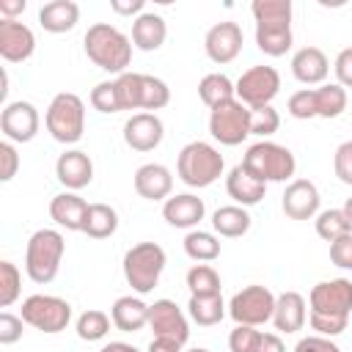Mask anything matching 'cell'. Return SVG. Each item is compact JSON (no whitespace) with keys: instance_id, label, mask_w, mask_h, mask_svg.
<instances>
[{"instance_id":"1","label":"cell","mask_w":352,"mask_h":352,"mask_svg":"<svg viewBox=\"0 0 352 352\" xmlns=\"http://www.w3.org/2000/svg\"><path fill=\"white\" fill-rule=\"evenodd\" d=\"M85 55L94 66L110 74H124L132 63V38L110 22H96L82 36Z\"/></svg>"},{"instance_id":"2","label":"cell","mask_w":352,"mask_h":352,"mask_svg":"<svg viewBox=\"0 0 352 352\" xmlns=\"http://www.w3.org/2000/svg\"><path fill=\"white\" fill-rule=\"evenodd\" d=\"M66 253V239L55 228H38L30 234L25 248V272L33 283L55 280L60 270V258Z\"/></svg>"},{"instance_id":"3","label":"cell","mask_w":352,"mask_h":352,"mask_svg":"<svg viewBox=\"0 0 352 352\" xmlns=\"http://www.w3.org/2000/svg\"><path fill=\"white\" fill-rule=\"evenodd\" d=\"M116 91L121 110H162L170 102V88L165 80L143 72H124L116 77Z\"/></svg>"},{"instance_id":"4","label":"cell","mask_w":352,"mask_h":352,"mask_svg":"<svg viewBox=\"0 0 352 352\" xmlns=\"http://www.w3.org/2000/svg\"><path fill=\"white\" fill-rule=\"evenodd\" d=\"M223 154L206 143V140H192L187 143L182 151H179V160H176V173L179 179L187 184V187H209L214 184L220 176H223Z\"/></svg>"},{"instance_id":"5","label":"cell","mask_w":352,"mask_h":352,"mask_svg":"<svg viewBox=\"0 0 352 352\" xmlns=\"http://www.w3.org/2000/svg\"><path fill=\"white\" fill-rule=\"evenodd\" d=\"M168 264V256L162 245L157 242H138L124 253V278L138 294L154 292V286L162 278V270Z\"/></svg>"},{"instance_id":"6","label":"cell","mask_w":352,"mask_h":352,"mask_svg":"<svg viewBox=\"0 0 352 352\" xmlns=\"http://www.w3.org/2000/svg\"><path fill=\"white\" fill-rule=\"evenodd\" d=\"M44 124H47V132L58 143L63 146L77 143L85 132V102L72 91L55 94L44 113Z\"/></svg>"},{"instance_id":"7","label":"cell","mask_w":352,"mask_h":352,"mask_svg":"<svg viewBox=\"0 0 352 352\" xmlns=\"http://www.w3.org/2000/svg\"><path fill=\"white\" fill-rule=\"evenodd\" d=\"M242 165H245L256 179H261L264 184H267V182H286V179H292L294 170H297L294 154H292L286 146L272 143V140H258V143H253V146L245 151Z\"/></svg>"},{"instance_id":"8","label":"cell","mask_w":352,"mask_h":352,"mask_svg":"<svg viewBox=\"0 0 352 352\" xmlns=\"http://www.w3.org/2000/svg\"><path fill=\"white\" fill-rule=\"evenodd\" d=\"M234 91L245 107H250V110L267 107V104H272V99L280 91V74L275 66H264V63L250 66L248 72L239 74V80L234 82Z\"/></svg>"},{"instance_id":"9","label":"cell","mask_w":352,"mask_h":352,"mask_svg":"<svg viewBox=\"0 0 352 352\" xmlns=\"http://www.w3.org/2000/svg\"><path fill=\"white\" fill-rule=\"evenodd\" d=\"M22 319L25 324L52 336L66 330V324L72 322V305L55 294H30L22 302Z\"/></svg>"},{"instance_id":"10","label":"cell","mask_w":352,"mask_h":352,"mask_svg":"<svg viewBox=\"0 0 352 352\" xmlns=\"http://www.w3.org/2000/svg\"><path fill=\"white\" fill-rule=\"evenodd\" d=\"M272 314H275V294L267 286H261V283L245 286L228 302V316L236 324L258 327L264 322H272Z\"/></svg>"},{"instance_id":"11","label":"cell","mask_w":352,"mask_h":352,"mask_svg":"<svg viewBox=\"0 0 352 352\" xmlns=\"http://www.w3.org/2000/svg\"><path fill=\"white\" fill-rule=\"evenodd\" d=\"M209 132L223 146H239L250 135V107H245L239 99L217 104L209 113Z\"/></svg>"},{"instance_id":"12","label":"cell","mask_w":352,"mask_h":352,"mask_svg":"<svg viewBox=\"0 0 352 352\" xmlns=\"http://www.w3.org/2000/svg\"><path fill=\"white\" fill-rule=\"evenodd\" d=\"M308 302H311L308 314L349 319V311H352V280H346V278L322 280V283H316L311 289Z\"/></svg>"},{"instance_id":"13","label":"cell","mask_w":352,"mask_h":352,"mask_svg":"<svg viewBox=\"0 0 352 352\" xmlns=\"http://www.w3.org/2000/svg\"><path fill=\"white\" fill-rule=\"evenodd\" d=\"M38 126H41V116L30 102H22V99L8 102L0 110V129L11 143H30L38 135Z\"/></svg>"},{"instance_id":"14","label":"cell","mask_w":352,"mask_h":352,"mask_svg":"<svg viewBox=\"0 0 352 352\" xmlns=\"http://www.w3.org/2000/svg\"><path fill=\"white\" fill-rule=\"evenodd\" d=\"M242 41H245L242 28L236 22H231V19H223V22H217V25H212L206 30L204 50H206V55H209L212 63H220L223 66V63L236 60V55L242 52Z\"/></svg>"},{"instance_id":"15","label":"cell","mask_w":352,"mask_h":352,"mask_svg":"<svg viewBox=\"0 0 352 352\" xmlns=\"http://www.w3.org/2000/svg\"><path fill=\"white\" fill-rule=\"evenodd\" d=\"M148 327L154 330V338H173L179 344H187L190 338L187 316L173 300H154V305H148Z\"/></svg>"},{"instance_id":"16","label":"cell","mask_w":352,"mask_h":352,"mask_svg":"<svg viewBox=\"0 0 352 352\" xmlns=\"http://www.w3.org/2000/svg\"><path fill=\"white\" fill-rule=\"evenodd\" d=\"M319 190L311 179H292L283 190V198H280V206H283V214L292 217V220H311L319 214Z\"/></svg>"},{"instance_id":"17","label":"cell","mask_w":352,"mask_h":352,"mask_svg":"<svg viewBox=\"0 0 352 352\" xmlns=\"http://www.w3.org/2000/svg\"><path fill=\"white\" fill-rule=\"evenodd\" d=\"M165 138L162 118L157 113H135L124 124V143L132 151H154Z\"/></svg>"},{"instance_id":"18","label":"cell","mask_w":352,"mask_h":352,"mask_svg":"<svg viewBox=\"0 0 352 352\" xmlns=\"http://www.w3.org/2000/svg\"><path fill=\"white\" fill-rule=\"evenodd\" d=\"M36 52V36L33 30L19 19H3L0 22V55L8 63H25Z\"/></svg>"},{"instance_id":"19","label":"cell","mask_w":352,"mask_h":352,"mask_svg":"<svg viewBox=\"0 0 352 352\" xmlns=\"http://www.w3.org/2000/svg\"><path fill=\"white\" fill-rule=\"evenodd\" d=\"M55 176H58V182H60L69 192H77V190H82V187H88V184L94 182V162H91V157H88L85 151L69 148V151H63V154L58 157V162H55Z\"/></svg>"},{"instance_id":"20","label":"cell","mask_w":352,"mask_h":352,"mask_svg":"<svg viewBox=\"0 0 352 352\" xmlns=\"http://www.w3.org/2000/svg\"><path fill=\"white\" fill-rule=\"evenodd\" d=\"M135 192L146 201H168L173 192V173L160 162H146L135 170Z\"/></svg>"},{"instance_id":"21","label":"cell","mask_w":352,"mask_h":352,"mask_svg":"<svg viewBox=\"0 0 352 352\" xmlns=\"http://www.w3.org/2000/svg\"><path fill=\"white\" fill-rule=\"evenodd\" d=\"M206 214V206L198 195L192 192H179V195H170L165 204H162V217L168 220V226L173 228H195Z\"/></svg>"},{"instance_id":"22","label":"cell","mask_w":352,"mask_h":352,"mask_svg":"<svg viewBox=\"0 0 352 352\" xmlns=\"http://www.w3.org/2000/svg\"><path fill=\"white\" fill-rule=\"evenodd\" d=\"M292 74L302 85H324L330 74V60L319 47H302L292 58Z\"/></svg>"},{"instance_id":"23","label":"cell","mask_w":352,"mask_h":352,"mask_svg":"<svg viewBox=\"0 0 352 352\" xmlns=\"http://www.w3.org/2000/svg\"><path fill=\"white\" fill-rule=\"evenodd\" d=\"M226 192L236 201V206H256L264 192H267V184L261 179H256L242 162L234 165L226 176Z\"/></svg>"},{"instance_id":"24","label":"cell","mask_w":352,"mask_h":352,"mask_svg":"<svg viewBox=\"0 0 352 352\" xmlns=\"http://www.w3.org/2000/svg\"><path fill=\"white\" fill-rule=\"evenodd\" d=\"M308 311H305V297L300 292H283L275 297V314H272V324L278 333H297L305 327Z\"/></svg>"},{"instance_id":"25","label":"cell","mask_w":352,"mask_h":352,"mask_svg":"<svg viewBox=\"0 0 352 352\" xmlns=\"http://www.w3.org/2000/svg\"><path fill=\"white\" fill-rule=\"evenodd\" d=\"M88 206L91 204H85L77 192H58L50 201V217L66 231H82L85 217H88Z\"/></svg>"},{"instance_id":"26","label":"cell","mask_w":352,"mask_h":352,"mask_svg":"<svg viewBox=\"0 0 352 352\" xmlns=\"http://www.w3.org/2000/svg\"><path fill=\"white\" fill-rule=\"evenodd\" d=\"M165 38H168V25L160 14L143 11L138 19H132V47L143 52H154L165 44Z\"/></svg>"},{"instance_id":"27","label":"cell","mask_w":352,"mask_h":352,"mask_svg":"<svg viewBox=\"0 0 352 352\" xmlns=\"http://www.w3.org/2000/svg\"><path fill=\"white\" fill-rule=\"evenodd\" d=\"M80 19V6L74 0H50L38 8V25L47 33H69Z\"/></svg>"},{"instance_id":"28","label":"cell","mask_w":352,"mask_h":352,"mask_svg":"<svg viewBox=\"0 0 352 352\" xmlns=\"http://www.w3.org/2000/svg\"><path fill=\"white\" fill-rule=\"evenodd\" d=\"M110 319L121 333H138L148 324V305L140 297H118L110 308Z\"/></svg>"},{"instance_id":"29","label":"cell","mask_w":352,"mask_h":352,"mask_svg":"<svg viewBox=\"0 0 352 352\" xmlns=\"http://www.w3.org/2000/svg\"><path fill=\"white\" fill-rule=\"evenodd\" d=\"M212 228L214 234L226 236V239H236V236H245L250 231V214L245 206H236V204H228V206H220L214 209L212 214Z\"/></svg>"},{"instance_id":"30","label":"cell","mask_w":352,"mask_h":352,"mask_svg":"<svg viewBox=\"0 0 352 352\" xmlns=\"http://www.w3.org/2000/svg\"><path fill=\"white\" fill-rule=\"evenodd\" d=\"M292 22H280V25H256V44L264 55L270 58H280L292 50Z\"/></svg>"},{"instance_id":"31","label":"cell","mask_w":352,"mask_h":352,"mask_svg":"<svg viewBox=\"0 0 352 352\" xmlns=\"http://www.w3.org/2000/svg\"><path fill=\"white\" fill-rule=\"evenodd\" d=\"M198 96H201V102H204L209 110H214L217 104H226V102L236 99V91H234V82H231L223 72H212V74L201 77V82H198Z\"/></svg>"},{"instance_id":"32","label":"cell","mask_w":352,"mask_h":352,"mask_svg":"<svg viewBox=\"0 0 352 352\" xmlns=\"http://www.w3.org/2000/svg\"><path fill=\"white\" fill-rule=\"evenodd\" d=\"M118 228V212L110 204H91L88 206V217L82 226V234L91 239H107L113 236Z\"/></svg>"},{"instance_id":"33","label":"cell","mask_w":352,"mask_h":352,"mask_svg":"<svg viewBox=\"0 0 352 352\" xmlns=\"http://www.w3.org/2000/svg\"><path fill=\"white\" fill-rule=\"evenodd\" d=\"M187 314H190V319H192L195 324L212 327V324H220L228 311H226V302H223L220 294H209V297H192V294H190Z\"/></svg>"},{"instance_id":"34","label":"cell","mask_w":352,"mask_h":352,"mask_svg":"<svg viewBox=\"0 0 352 352\" xmlns=\"http://www.w3.org/2000/svg\"><path fill=\"white\" fill-rule=\"evenodd\" d=\"M316 94V118H338L346 110V88H341L338 82H324L319 88H314Z\"/></svg>"},{"instance_id":"35","label":"cell","mask_w":352,"mask_h":352,"mask_svg":"<svg viewBox=\"0 0 352 352\" xmlns=\"http://www.w3.org/2000/svg\"><path fill=\"white\" fill-rule=\"evenodd\" d=\"M316 234L324 239V242H336L346 234H352V220L346 217L344 209H324L316 214Z\"/></svg>"},{"instance_id":"36","label":"cell","mask_w":352,"mask_h":352,"mask_svg":"<svg viewBox=\"0 0 352 352\" xmlns=\"http://www.w3.org/2000/svg\"><path fill=\"white\" fill-rule=\"evenodd\" d=\"M184 253L192 261H214L220 256V239L212 231H190L184 236Z\"/></svg>"},{"instance_id":"37","label":"cell","mask_w":352,"mask_h":352,"mask_svg":"<svg viewBox=\"0 0 352 352\" xmlns=\"http://www.w3.org/2000/svg\"><path fill=\"white\" fill-rule=\"evenodd\" d=\"M187 289L192 297L220 294V275L212 264H195L187 270Z\"/></svg>"},{"instance_id":"38","label":"cell","mask_w":352,"mask_h":352,"mask_svg":"<svg viewBox=\"0 0 352 352\" xmlns=\"http://www.w3.org/2000/svg\"><path fill=\"white\" fill-rule=\"evenodd\" d=\"M110 324H113V319L104 314V311H99V308H88V311H82L80 316H77V336L82 338V341H102L107 333H110Z\"/></svg>"},{"instance_id":"39","label":"cell","mask_w":352,"mask_h":352,"mask_svg":"<svg viewBox=\"0 0 352 352\" xmlns=\"http://www.w3.org/2000/svg\"><path fill=\"white\" fill-rule=\"evenodd\" d=\"M250 14H253L256 25L292 22V0H253Z\"/></svg>"},{"instance_id":"40","label":"cell","mask_w":352,"mask_h":352,"mask_svg":"<svg viewBox=\"0 0 352 352\" xmlns=\"http://www.w3.org/2000/svg\"><path fill=\"white\" fill-rule=\"evenodd\" d=\"M22 292V275L14 261H0V308H8Z\"/></svg>"},{"instance_id":"41","label":"cell","mask_w":352,"mask_h":352,"mask_svg":"<svg viewBox=\"0 0 352 352\" xmlns=\"http://www.w3.org/2000/svg\"><path fill=\"white\" fill-rule=\"evenodd\" d=\"M91 107L99 110V113H118L121 110L116 80H102V82L94 85V91H91Z\"/></svg>"},{"instance_id":"42","label":"cell","mask_w":352,"mask_h":352,"mask_svg":"<svg viewBox=\"0 0 352 352\" xmlns=\"http://www.w3.org/2000/svg\"><path fill=\"white\" fill-rule=\"evenodd\" d=\"M278 126H280V116H278V110L272 104L250 110V135H258V138L267 140L270 135L278 132Z\"/></svg>"},{"instance_id":"43","label":"cell","mask_w":352,"mask_h":352,"mask_svg":"<svg viewBox=\"0 0 352 352\" xmlns=\"http://www.w3.org/2000/svg\"><path fill=\"white\" fill-rule=\"evenodd\" d=\"M289 116L292 118H300V121H308V118H316V94L314 88H300L289 96V104H286Z\"/></svg>"},{"instance_id":"44","label":"cell","mask_w":352,"mask_h":352,"mask_svg":"<svg viewBox=\"0 0 352 352\" xmlns=\"http://www.w3.org/2000/svg\"><path fill=\"white\" fill-rule=\"evenodd\" d=\"M258 338H261V330H256L250 324H236L228 336V349L231 352H256Z\"/></svg>"},{"instance_id":"45","label":"cell","mask_w":352,"mask_h":352,"mask_svg":"<svg viewBox=\"0 0 352 352\" xmlns=\"http://www.w3.org/2000/svg\"><path fill=\"white\" fill-rule=\"evenodd\" d=\"M333 170L338 176V182L352 187V140H344L336 154H333Z\"/></svg>"},{"instance_id":"46","label":"cell","mask_w":352,"mask_h":352,"mask_svg":"<svg viewBox=\"0 0 352 352\" xmlns=\"http://www.w3.org/2000/svg\"><path fill=\"white\" fill-rule=\"evenodd\" d=\"M22 324H25L22 316H14V314L3 311V314H0V344H3V346L16 344V341L22 338Z\"/></svg>"},{"instance_id":"47","label":"cell","mask_w":352,"mask_h":352,"mask_svg":"<svg viewBox=\"0 0 352 352\" xmlns=\"http://www.w3.org/2000/svg\"><path fill=\"white\" fill-rule=\"evenodd\" d=\"M19 170V154L11 140L0 143V182H11Z\"/></svg>"},{"instance_id":"48","label":"cell","mask_w":352,"mask_h":352,"mask_svg":"<svg viewBox=\"0 0 352 352\" xmlns=\"http://www.w3.org/2000/svg\"><path fill=\"white\" fill-rule=\"evenodd\" d=\"M330 261L341 270H352V234L330 242Z\"/></svg>"},{"instance_id":"49","label":"cell","mask_w":352,"mask_h":352,"mask_svg":"<svg viewBox=\"0 0 352 352\" xmlns=\"http://www.w3.org/2000/svg\"><path fill=\"white\" fill-rule=\"evenodd\" d=\"M333 72H336V80L341 88H352V47H346L336 55Z\"/></svg>"},{"instance_id":"50","label":"cell","mask_w":352,"mask_h":352,"mask_svg":"<svg viewBox=\"0 0 352 352\" xmlns=\"http://www.w3.org/2000/svg\"><path fill=\"white\" fill-rule=\"evenodd\" d=\"M294 352H341L338 349V344L336 341H330V338H324V336H305V338H300L297 341V346H294Z\"/></svg>"},{"instance_id":"51","label":"cell","mask_w":352,"mask_h":352,"mask_svg":"<svg viewBox=\"0 0 352 352\" xmlns=\"http://www.w3.org/2000/svg\"><path fill=\"white\" fill-rule=\"evenodd\" d=\"M110 8L116 11V14H121V16H140L143 14V8H146V3L143 0H110Z\"/></svg>"},{"instance_id":"52","label":"cell","mask_w":352,"mask_h":352,"mask_svg":"<svg viewBox=\"0 0 352 352\" xmlns=\"http://www.w3.org/2000/svg\"><path fill=\"white\" fill-rule=\"evenodd\" d=\"M256 352H286V346H283V341H280L278 333H261Z\"/></svg>"},{"instance_id":"53","label":"cell","mask_w":352,"mask_h":352,"mask_svg":"<svg viewBox=\"0 0 352 352\" xmlns=\"http://www.w3.org/2000/svg\"><path fill=\"white\" fill-rule=\"evenodd\" d=\"M28 8L25 0H0V14L3 19H16V14H22Z\"/></svg>"},{"instance_id":"54","label":"cell","mask_w":352,"mask_h":352,"mask_svg":"<svg viewBox=\"0 0 352 352\" xmlns=\"http://www.w3.org/2000/svg\"><path fill=\"white\" fill-rule=\"evenodd\" d=\"M182 346H184V344H179V341H173V338H154V341L148 344V352H182Z\"/></svg>"},{"instance_id":"55","label":"cell","mask_w":352,"mask_h":352,"mask_svg":"<svg viewBox=\"0 0 352 352\" xmlns=\"http://www.w3.org/2000/svg\"><path fill=\"white\" fill-rule=\"evenodd\" d=\"M99 352H140V349L132 346V344H126V341H110V344H104Z\"/></svg>"},{"instance_id":"56","label":"cell","mask_w":352,"mask_h":352,"mask_svg":"<svg viewBox=\"0 0 352 352\" xmlns=\"http://www.w3.org/2000/svg\"><path fill=\"white\" fill-rule=\"evenodd\" d=\"M344 212H346V217H349V220H352V195H349V198H346V204H344Z\"/></svg>"},{"instance_id":"57","label":"cell","mask_w":352,"mask_h":352,"mask_svg":"<svg viewBox=\"0 0 352 352\" xmlns=\"http://www.w3.org/2000/svg\"><path fill=\"white\" fill-rule=\"evenodd\" d=\"M187 352H209V349H204V346H195V349H187Z\"/></svg>"}]
</instances>
